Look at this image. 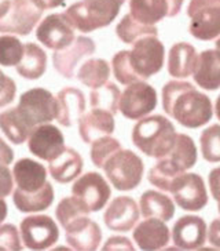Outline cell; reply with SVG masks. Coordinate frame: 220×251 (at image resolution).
<instances>
[{"label": "cell", "mask_w": 220, "mask_h": 251, "mask_svg": "<svg viewBox=\"0 0 220 251\" xmlns=\"http://www.w3.org/2000/svg\"><path fill=\"white\" fill-rule=\"evenodd\" d=\"M162 108L167 115L187 128L205 126L213 116L211 98L189 81H168L162 89Z\"/></svg>", "instance_id": "cell-1"}, {"label": "cell", "mask_w": 220, "mask_h": 251, "mask_svg": "<svg viewBox=\"0 0 220 251\" xmlns=\"http://www.w3.org/2000/svg\"><path fill=\"white\" fill-rule=\"evenodd\" d=\"M175 126L161 115L140 119L132 128V142L142 153L154 159H162L174 148Z\"/></svg>", "instance_id": "cell-2"}, {"label": "cell", "mask_w": 220, "mask_h": 251, "mask_svg": "<svg viewBox=\"0 0 220 251\" xmlns=\"http://www.w3.org/2000/svg\"><path fill=\"white\" fill-rule=\"evenodd\" d=\"M125 0H81L65 11L74 29L83 33L109 26L116 20Z\"/></svg>", "instance_id": "cell-3"}, {"label": "cell", "mask_w": 220, "mask_h": 251, "mask_svg": "<svg viewBox=\"0 0 220 251\" xmlns=\"http://www.w3.org/2000/svg\"><path fill=\"white\" fill-rule=\"evenodd\" d=\"M106 177L117 191H133L142 182L145 164L139 156L130 149H120L105 163Z\"/></svg>", "instance_id": "cell-4"}, {"label": "cell", "mask_w": 220, "mask_h": 251, "mask_svg": "<svg viewBox=\"0 0 220 251\" xmlns=\"http://www.w3.org/2000/svg\"><path fill=\"white\" fill-rule=\"evenodd\" d=\"M165 47L157 36L140 37L132 45L130 62L140 80H146L158 74L164 67Z\"/></svg>", "instance_id": "cell-5"}, {"label": "cell", "mask_w": 220, "mask_h": 251, "mask_svg": "<svg viewBox=\"0 0 220 251\" xmlns=\"http://www.w3.org/2000/svg\"><path fill=\"white\" fill-rule=\"evenodd\" d=\"M189 32L198 40H212L220 35V0H190Z\"/></svg>", "instance_id": "cell-6"}, {"label": "cell", "mask_w": 220, "mask_h": 251, "mask_svg": "<svg viewBox=\"0 0 220 251\" xmlns=\"http://www.w3.org/2000/svg\"><path fill=\"white\" fill-rule=\"evenodd\" d=\"M17 108L33 127L50 123L58 115L57 98L42 87H35L21 94Z\"/></svg>", "instance_id": "cell-7"}, {"label": "cell", "mask_w": 220, "mask_h": 251, "mask_svg": "<svg viewBox=\"0 0 220 251\" xmlns=\"http://www.w3.org/2000/svg\"><path fill=\"white\" fill-rule=\"evenodd\" d=\"M157 106V91L145 81L128 84L120 97L118 111L130 120H140Z\"/></svg>", "instance_id": "cell-8"}, {"label": "cell", "mask_w": 220, "mask_h": 251, "mask_svg": "<svg viewBox=\"0 0 220 251\" xmlns=\"http://www.w3.org/2000/svg\"><path fill=\"white\" fill-rule=\"evenodd\" d=\"M72 195L88 213H96L109 201L111 189L99 173L89 171L77 178L72 186Z\"/></svg>", "instance_id": "cell-9"}, {"label": "cell", "mask_w": 220, "mask_h": 251, "mask_svg": "<svg viewBox=\"0 0 220 251\" xmlns=\"http://www.w3.org/2000/svg\"><path fill=\"white\" fill-rule=\"evenodd\" d=\"M22 243L29 250H45L58 242L59 229L48 215H29L20 225Z\"/></svg>", "instance_id": "cell-10"}, {"label": "cell", "mask_w": 220, "mask_h": 251, "mask_svg": "<svg viewBox=\"0 0 220 251\" xmlns=\"http://www.w3.org/2000/svg\"><path fill=\"white\" fill-rule=\"evenodd\" d=\"M169 192L176 204L186 211H199L208 204V193L202 177L196 173H183L174 179Z\"/></svg>", "instance_id": "cell-11"}, {"label": "cell", "mask_w": 220, "mask_h": 251, "mask_svg": "<svg viewBox=\"0 0 220 251\" xmlns=\"http://www.w3.org/2000/svg\"><path fill=\"white\" fill-rule=\"evenodd\" d=\"M43 11L33 0H11L8 13L0 20V32L28 36L40 21Z\"/></svg>", "instance_id": "cell-12"}, {"label": "cell", "mask_w": 220, "mask_h": 251, "mask_svg": "<svg viewBox=\"0 0 220 251\" xmlns=\"http://www.w3.org/2000/svg\"><path fill=\"white\" fill-rule=\"evenodd\" d=\"M36 37L42 45L54 51L64 50L76 39L74 26L65 13L47 15L37 26Z\"/></svg>", "instance_id": "cell-13"}, {"label": "cell", "mask_w": 220, "mask_h": 251, "mask_svg": "<svg viewBox=\"0 0 220 251\" xmlns=\"http://www.w3.org/2000/svg\"><path fill=\"white\" fill-rule=\"evenodd\" d=\"M28 148L32 155L51 162L66 149L65 138L58 127L45 123L33 128L28 138Z\"/></svg>", "instance_id": "cell-14"}, {"label": "cell", "mask_w": 220, "mask_h": 251, "mask_svg": "<svg viewBox=\"0 0 220 251\" xmlns=\"http://www.w3.org/2000/svg\"><path fill=\"white\" fill-rule=\"evenodd\" d=\"M95 50V42L91 37L77 36L72 45L52 54V64L61 76L65 79H73L80 61L92 55Z\"/></svg>", "instance_id": "cell-15"}, {"label": "cell", "mask_w": 220, "mask_h": 251, "mask_svg": "<svg viewBox=\"0 0 220 251\" xmlns=\"http://www.w3.org/2000/svg\"><path fill=\"white\" fill-rule=\"evenodd\" d=\"M139 207L130 196H118L110 201L103 214L106 228L113 232H128L139 221Z\"/></svg>", "instance_id": "cell-16"}, {"label": "cell", "mask_w": 220, "mask_h": 251, "mask_svg": "<svg viewBox=\"0 0 220 251\" xmlns=\"http://www.w3.org/2000/svg\"><path fill=\"white\" fill-rule=\"evenodd\" d=\"M206 224L197 215H184L175 222L172 228V240L177 249L198 250L205 244Z\"/></svg>", "instance_id": "cell-17"}, {"label": "cell", "mask_w": 220, "mask_h": 251, "mask_svg": "<svg viewBox=\"0 0 220 251\" xmlns=\"http://www.w3.org/2000/svg\"><path fill=\"white\" fill-rule=\"evenodd\" d=\"M66 243L79 251H94L102 242V230L95 221L87 215H81L72 221L66 228Z\"/></svg>", "instance_id": "cell-18"}, {"label": "cell", "mask_w": 220, "mask_h": 251, "mask_svg": "<svg viewBox=\"0 0 220 251\" xmlns=\"http://www.w3.org/2000/svg\"><path fill=\"white\" fill-rule=\"evenodd\" d=\"M133 240L140 250L154 251L167 247L171 239V232L167 224L157 218H145L133 229Z\"/></svg>", "instance_id": "cell-19"}, {"label": "cell", "mask_w": 220, "mask_h": 251, "mask_svg": "<svg viewBox=\"0 0 220 251\" xmlns=\"http://www.w3.org/2000/svg\"><path fill=\"white\" fill-rule=\"evenodd\" d=\"M114 127L113 113L103 109H91L79 120V134L86 144H92L99 137L113 134Z\"/></svg>", "instance_id": "cell-20"}, {"label": "cell", "mask_w": 220, "mask_h": 251, "mask_svg": "<svg viewBox=\"0 0 220 251\" xmlns=\"http://www.w3.org/2000/svg\"><path fill=\"white\" fill-rule=\"evenodd\" d=\"M13 177L18 189L28 193L37 192L47 182V170L39 162L23 157L14 164Z\"/></svg>", "instance_id": "cell-21"}, {"label": "cell", "mask_w": 220, "mask_h": 251, "mask_svg": "<svg viewBox=\"0 0 220 251\" xmlns=\"http://www.w3.org/2000/svg\"><path fill=\"white\" fill-rule=\"evenodd\" d=\"M58 115L57 120L64 127H72L86 111V97L76 87H65L57 94Z\"/></svg>", "instance_id": "cell-22"}, {"label": "cell", "mask_w": 220, "mask_h": 251, "mask_svg": "<svg viewBox=\"0 0 220 251\" xmlns=\"http://www.w3.org/2000/svg\"><path fill=\"white\" fill-rule=\"evenodd\" d=\"M194 81L201 89L215 91L220 89V51L205 50L198 55L194 69Z\"/></svg>", "instance_id": "cell-23"}, {"label": "cell", "mask_w": 220, "mask_h": 251, "mask_svg": "<svg viewBox=\"0 0 220 251\" xmlns=\"http://www.w3.org/2000/svg\"><path fill=\"white\" fill-rule=\"evenodd\" d=\"M83 157L72 148H66L58 157L48 162V171L59 184H67L79 177L83 171Z\"/></svg>", "instance_id": "cell-24"}, {"label": "cell", "mask_w": 220, "mask_h": 251, "mask_svg": "<svg viewBox=\"0 0 220 251\" xmlns=\"http://www.w3.org/2000/svg\"><path fill=\"white\" fill-rule=\"evenodd\" d=\"M198 54L194 46L189 43H176L171 47L168 54V74L172 77L184 79L194 74Z\"/></svg>", "instance_id": "cell-25"}, {"label": "cell", "mask_w": 220, "mask_h": 251, "mask_svg": "<svg viewBox=\"0 0 220 251\" xmlns=\"http://www.w3.org/2000/svg\"><path fill=\"white\" fill-rule=\"evenodd\" d=\"M33 128L17 106L0 113V130L15 145H21L28 140Z\"/></svg>", "instance_id": "cell-26"}, {"label": "cell", "mask_w": 220, "mask_h": 251, "mask_svg": "<svg viewBox=\"0 0 220 251\" xmlns=\"http://www.w3.org/2000/svg\"><path fill=\"white\" fill-rule=\"evenodd\" d=\"M140 214L145 218H157L167 222L175 215V204L171 198L158 191H146L140 196Z\"/></svg>", "instance_id": "cell-27"}, {"label": "cell", "mask_w": 220, "mask_h": 251, "mask_svg": "<svg viewBox=\"0 0 220 251\" xmlns=\"http://www.w3.org/2000/svg\"><path fill=\"white\" fill-rule=\"evenodd\" d=\"M13 201L18 211L21 213H39L51 206L54 201V188L50 182H45L43 188L37 192H23L15 189L13 193Z\"/></svg>", "instance_id": "cell-28"}, {"label": "cell", "mask_w": 220, "mask_h": 251, "mask_svg": "<svg viewBox=\"0 0 220 251\" xmlns=\"http://www.w3.org/2000/svg\"><path fill=\"white\" fill-rule=\"evenodd\" d=\"M17 72L23 79L37 80L47 69V54L42 47L35 43H26L23 49V57L17 65Z\"/></svg>", "instance_id": "cell-29"}, {"label": "cell", "mask_w": 220, "mask_h": 251, "mask_svg": "<svg viewBox=\"0 0 220 251\" xmlns=\"http://www.w3.org/2000/svg\"><path fill=\"white\" fill-rule=\"evenodd\" d=\"M130 14L142 24L155 25L169 15L168 0H130Z\"/></svg>", "instance_id": "cell-30"}, {"label": "cell", "mask_w": 220, "mask_h": 251, "mask_svg": "<svg viewBox=\"0 0 220 251\" xmlns=\"http://www.w3.org/2000/svg\"><path fill=\"white\" fill-rule=\"evenodd\" d=\"M77 80L89 89H99L105 86L110 77V67L102 58L87 59L76 74Z\"/></svg>", "instance_id": "cell-31"}, {"label": "cell", "mask_w": 220, "mask_h": 251, "mask_svg": "<svg viewBox=\"0 0 220 251\" xmlns=\"http://www.w3.org/2000/svg\"><path fill=\"white\" fill-rule=\"evenodd\" d=\"M167 157L180 171L186 173L190 170L197 163V148L193 138L186 134H176L174 148Z\"/></svg>", "instance_id": "cell-32"}, {"label": "cell", "mask_w": 220, "mask_h": 251, "mask_svg": "<svg viewBox=\"0 0 220 251\" xmlns=\"http://www.w3.org/2000/svg\"><path fill=\"white\" fill-rule=\"evenodd\" d=\"M116 35L123 43L133 45L140 37L157 36L158 29L155 28V25L142 24L136 21L131 14H125L116 26Z\"/></svg>", "instance_id": "cell-33"}, {"label": "cell", "mask_w": 220, "mask_h": 251, "mask_svg": "<svg viewBox=\"0 0 220 251\" xmlns=\"http://www.w3.org/2000/svg\"><path fill=\"white\" fill-rule=\"evenodd\" d=\"M180 174H183V171H180L176 167L174 163L169 160L168 157H162L158 162L154 164L153 167L149 170L147 179L155 188L161 189L164 192L171 191V185L174 182L176 177H179Z\"/></svg>", "instance_id": "cell-34"}, {"label": "cell", "mask_w": 220, "mask_h": 251, "mask_svg": "<svg viewBox=\"0 0 220 251\" xmlns=\"http://www.w3.org/2000/svg\"><path fill=\"white\" fill-rule=\"evenodd\" d=\"M120 89L114 83H106L99 89H94L89 94V103L92 109H103L113 115L118 112L120 103Z\"/></svg>", "instance_id": "cell-35"}, {"label": "cell", "mask_w": 220, "mask_h": 251, "mask_svg": "<svg viewBox=\"0 0 220 251\" xmlns=\"http://www.w3.org/2000/svg\"><path fill=\"white\" fill-rule=\"evenodd\" d=\"M120 149H121V144L116 138L110 135L99 137L91 144V162L98 169H103L105 163L114 153H117Z\"/></svg>", "instance_id": "cell-36"}, {"label": "cell", "mask_w": 220, "mask_h": 251, "mask_svg": "<svg viewBox=\"0 0 220 251\" xmlns=\"http://www.w3.org/2000/svg\"><path fill=\"white\" fill-rule=\"evenodd\" d=\"M23 49L20 39L11 35L0 36V65L1 67H17L23 57Z\"/></svg>", "instance_id": "cell-37"}, {"label": "cell", "mask_w": 220, "mask_h": 251, "mask_svg": "<svg viewBox=\"0 0 220 251\" xmlns=\"http://www.w3.org/2000/svg\"><path fill=\"white\" fill-rule=\"evenodd\" d=\"M201 153L206 162L219 163L220 162V125H212L205 128L201 137Z\"/></svg>", "instance_id": "cell-38"}, {"label": "cell", "mask_w": 220, "mask_h": 251, "mask_svg": "<svg viewBox=\"0 0 220 251\" xmlns=\"http://www.w3.org/2000/svg\"><path fill=\"white\" fill-rule=\"evenodd\" d=\"M111 68H113L114 77L117 79L118 83H121L124 86H128V84L140 80L139 76L132 69L128 50H121V51L114 54V57L111 59Z\"/></svg>", "instance_id": "cell-39"}, {"label": "cell", "mask_w": 220, "mask_h": 251, "mask_svg": "<svg viewBox=\"0 0 220 251\" xmlns=\"http://www.w3.org/2000/svg\"><path fill=\"white\" fill-rule=\"evenodd\" d=\"M89 214L84 207L81 206L80 201L74 196L72 198H64L58 203L57 210H55V217L61 224L62 228H66L72 221L79 218L81 215Z\"/></svg>", "instance_id": "cell-40"}, {"label": "cell", "mask_w": 220, "mask_h": 251, "mask_svg": "<svg viewBox=\"0 0 220 251\" xmlns=\"http://www.w3.org/2000/svg\"><path fill=\"white\" fill-rule=\"evenodd\" d=\"M18 229L13 224L0 225V250L1 251H21V237Z\"/></svg>", "instance_id": "cell-41"}, {"label": "cell", "mask_w": 220, "mask_h": 251, "mask_svg": "<svg viewBox=\"0 0 220 251\" xmlns=\"http://www.w3.org/2000/svg\"><path fill=\"white\" fill-rule=\"evenodd\" d=\"M15 94H17L15 81L0 71V108L13 102Z\"/></svg>", "instance_id": "cell-42"}, {"label": "cell", "mask_w": 220, "mask_h": 251, "mask_svg": "<svg viewBox=\"0 0 220 251\" xmlns=\"http://www.w3.org/2000/svg\"><path fill=\"white\" fill-rule=\"evenodd\" d=\"M14 177L7 167V164L0 163V198H7L13 192Z\"/></svg>", "instance_id": "cell-43"}, {"label": "cell", "mask_w": 220, "mask_h": 251, "mask_svg": "<svg viewBox=\"0 0 220 251\" xmlns=\"http://www.w3.org/2000/svg\"><path fill=\"white\" fill-rule=\"evenodd\" d=\"M102 249L105 251L106 250L108 251H116V250L133 251L135 250V247H133V244L131 243V240L124 236L109 237V239L106 240V243L103 244Z\"/></svg>", "instance_id": "cell-44"}, {"label": "cell", "mask_w": 220, "mask_h": 251, "mask_svg": "<svg viewBox=\"0 0 220 251\" xmlns=\"http://www.w3.org/2000/svg\"><path fill=\"white\" fill-rule=\"evenodd\" d=\"M208 184H209V189H211L213 199L220 203V167H216L209 173Z\"/></svg>", "instance_id": "cell-45"}, {"label": "cell", "mask_w": 220, "mask_h": 251, "mask_svg": "<svg viewBox=\"0 0 220 251\" xmlns=\"http://www.w3.org/2000/svg\"><path fill=\"white\" fill-rule=\"evenodd\" d=\"M208 240L213 247L220 249V218H216L211 222L208 230Z\"/></svg>", "instance_id": "cell-46"}, {"label": "cell", "mask_w": 220, "mask_h": 251, "mask_svg": "<svg viewBox=\"0 0 220 251\" xmlns=\"http://www.w3.org/2000/svg\"><path fill=\"white\" fill-rule=\"evenodd\" d=\"M14 160V152L8 147L4 141L0 138V163L1 164H10Z\"/></svg>", "instance_id": "cell-47"}, {"label": "cell", "mask_w": 220, "mask_h": 251, "mask_svg": "<svg viewBox=\"0 0 220 251\" xmlns=\"http://www.w3.org/2000/svg\"><path fill=\"white\" fill-rule=\"evenodd\" d=\"M42 10H50V8H57L59 6L65 4V0H33Z\"/></svg>", "instance_id": "cell-48"}, {"label": "cell", "mask_w": 220, "mask_h": 251, "mask_svg": "<svg viewBox=\"0 0 220 251\" xmlns=\"http://www.w3.org/2000/svg\"><path fill=\"white\" fill-rule=\"evenodd\" d=\"M169 1V15L168 17H175L179 14V11L182 10L184 0H168Z\"/></svg>", "instance_id": "cell-49"}, {"label": "cell", "mask_w": 220, "mask_h": 251, "mask_svg": "<svg viewBox=\"0 0 220 251\" xmlns=\"http://www.w3.org/2000/svg\"><path fill=\"white\" fill-rule=\"evenodd\" d=\"M11 7V0H0V20L7 14Z\"/></svg>", "instance_id": "cell-50"}, {"label": "cell", "mask_w": 220, "mask_h": 251, "mask_svg": "<svg viewBox=\"0 0 220 251\" xmlns=\"http://www.w3.org/2000/svg\"><path fill=\"white\" fill-rule=\"evenodd\" d=\"M7 213H8V207H7V203L4 201L3 198H0V224L6 220V217H7Z\"/></svg>", "instance_id": "cell-51"}, {"label": "cell", "mask_w": 220, "mask_h": 251, "mask_svg": "<svg viewBox=\"0 0 220 251\" xmlns=\"http://www.w3.org/2000/svg\"><path fill=\"white\" fill-rule=\"evenodd\" d=\"M215 111H216V116L220 120V96L218 97V100H216V105H215Z\"/></svg>", "instance_id": "cell-52"}, {"label": "cell", "mask_w": 220, "mask_h": 251, "mask_svg": "<svg viewBox=\"0 0 220 251\" xmlns=\"http://www.w3.org/2000/svg\"><path fill=\"white\" fill-rule=\"evenodd\" d=\"M216 50H219L220 51V37L216 40Z\"/></svg>", "instance_id": "cell-53"}, {"label": "cell", "mask_w": 220, "mask_h": 251, "mask_svg": "<svg viewBox=\"0 0 220 251\" xmlns=\"http://www.w3.org/2000/svg\"><path fill=\"white\" fill-rule=\"evenodd\" d=\"M218 210H219V214H220V203H219V207H218Z\"/></svg>", "instance_id": "cell-54"}]
</instances>
